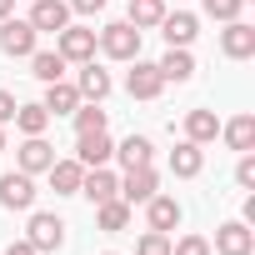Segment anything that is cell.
I'll return each instance as SVG.
<instances>
[{
	"instance_id": "6da1fadb",
	"label": "cell",
	"mask_w": 255,
	"mask_h": 255,
	"mask_svg": "<svg viewBox=\"0 0 255 255\" xmlns=\"http://www.w3.org/2000/svg\"><path fill=\"white\" fill-rule=\"evenodd\" d=\"M95 45H100V55H110V60H135V55H140V30H135L130 20H110L105 30H95Z\"/></svg>"
},
{
	"instance_id": "7a4b0ae2",
	"label": "cell",
	"mask_w": 255,
	"mask_h": 255,
	"mask_svg": "<svg viewBox=\"0 0 255 255\" xmlns=\"http://www.w3.org/2000/svg\"><path fill=\"white\" fill-rule=\"evenodd\" d=\"M35 40H40V30L30 25V20H0V50L5 55H15V60H30L35 55Z\"/></svg>"
},
{
	"instance_id": "3957f363",
	"label": "cell",
	"mask_w": 255,
	"mask_h": 255,
	"mask_svg": "<svg viewBox=\"0 0 255 255\" xmlns=\"http://www.w3.org/2000/svg\"><path fill=\"white\" fill-rule=\"evenodd\" d=\"M55 50L65 55V65L70 60L85 65V60H95V30L90 25H65V30H55Z\"/></svg>"
},
{
	"instance_id": "277c9868",
	"label": "cell",
	"mask_w": 255,
	"mask_h": 255,
	"mask_svg": "<svg viewBox=\"0 0 255 255\" xmlns=\"http://www.w3.org/2000/svg\"><path fill=\"white\" fill-rule=\"evenodd\" d=\"M40 255H50V250H60L65 245V220L60 215H50V210H35L30 215V235H25Z\"/></svg>"
},
{
	"instance_id": "5b68a950",
	"label": "cell",
	"mask_w": 255,
	"mask_h": 255,
	"mask_svg": "<svg viewBox=\"0 0 255 255\" xmlns=\"http://www.w3.org/2000/svg\"><path fill=\"white\" fill-rule=\"evenodd\" d=\"M155 190H160V175H155L150 165H135V170H125V180H120V190H115V195L135 210V205H145Z\"/></svg>"
},
{
	"instance_id": "8992f818",
	"label": "cell",
	"mask_w": 255,
	"mask_h": 255,
	"mask_svg": "<svg viewBox=\"0 0 255 255\" xmlns=\"http://www.w3.org/2000/svg\"><path fill=\"white\" fill-rule=\"evenodd\" d=\"M0 205H5V210H30L35 205V175L5 170V175H0Z\"/></svg>"
},
{
	"instance_id": "52a82bcc",
	"label": "cell",
	"mask_w": 255,
	"mask_h": 255,
	"mask_svg": "<svg viewBox=\"0 0 255 255\" xmlns=\"http://www.w3.org/2000/svg\"><path fill=\"white\" fill-rule=\"evenodd\" d=\"M215 255H255V230L245 225V220H225L220 230H215V245H210Z\"/></svg>"
},
{
	"instance_id": "ba28073f",
	"label": "cell",
	"mask_w": 255,
	"mask_h": 255,
	"mask_svg": "<svg viewBox=\"0 0 255 255\" xmlns=\"http://www.w3.org/2000/svg\"><path fill=\"white\" fill-rule=\"evenodd\" d=\"M125 90H130L135 100H155L160 90H165V80H160V65H150V60H130V75H125Z\"/></svg>"
},
{
	"instance_id": "9c48e42d",
	"label": "cell",
	"mask_w": 255,
	"mask_h": 255,
	"mask_svg": "<svg viewBox=\"0 0 255 255\" xmlns=\"http://www.w3.org/2000/svg\"><path fill=\"white\" fill-rule=\"evenodd\" d=\"M75 160H80L85 170H95V165H110V160H115V145H110V135H105V130L75 135Z\"/></svg>"
},
{
	"instance_id": "30bf717a",
	"label": "cell",
	"mask_w": 255,
	"mask_h": 255,
	"mask_svg": "<svg viewBox=\"0 0 255 255\" xmlns=\"http://www.w3.org/2000/svg\"><path fill=\"white\" fill-rule=\"evenodd\" d=\"M15 165H20L25 175H45V170L55 165V145H50L45 135H25V145H20Z\"/></svg>"
},
{
	"instance_id": "8fae6325",
	"label": "cell",
	"mask_w": 255,
	"mask_h": 255,
	"mask_svg": "<svg viewBox=\"0 0 255 255\" xmlns=\"http://www.w3.org/2000/svg\"><path fill=\"white\" fill-rule=\"evenodd\" d=\"M220 50H225L230 60H250V55H255V25H245V20H225V30H220Z\"/></svg>"
},
{
	"instance_id": "7c38bea8",
	"label": "cell",
	"mask_w": 255,
	"mask_h": 255,
	"mask_svg": "<svg viewBox=\"0 0 255 255\" xmlns=\"http://www.w3.org/2000/svg\"><path fill=\"white\" fill-rule=\"evenodd\" d=\"M155 30H160V35H165V45H190V40H195V35H200V20H195V15H190V10H175V15H170V10H165V15H160V25H155Z\"/></svg>"
},
{
	"instance_id": "4fadbf2b",
	"label": "cell",
	"mask_w": 255,
	"mask_h": 255,
	"mask_svg": "<svg viewBox=\"0 0 255 255\" xmlns=\"http://www.w3.org/2000/svg\"><path fill=\"white\" fill-rule=\"evenodd\" d=\"M115 190H120V180H115V170H110V165H95V170H85V175H80V195H85L90 205L115 200Z\"/></svg>"
},
{
	"instance_id": "5bb4252c",
	"label": "cell",
	"mask_w": 255,
	"mask_h": 255,
	"mask_svg": "<svg viewBox=\"0 0 255 255\" xmlns=\"http://www.w3.org/2000/svg\"><path fill=\"white\" fill-rule=\"evenodd\" d=\"M180 215H185V210H180L175 195H160V190H155V195L145 200V220H150V230H165V235H170V230L180 225Z\"/></svg>"
},
{
	"instance_id": "9a60e30c",
	"label": "cell",
	"mask_w": 255,
	"mask_h": 255,
	"mask_svg": "<svg viewBox=\"0 0 255 255\" xmlns=\"http://www.w3.org/2000/svg\"><path fill=\"white\" fill-rule=\"evenodd\" d=\"M30 25L35 30H65L70 25V5L65 0H30Z\"/></svg>"
},
{
	"instance_id": "2e32d148",
	"label": "cell",
	"mask_w": 255,
	"mask_h": 255,
	"mask_svg": "<svg viewBox=\"0 0 255 255\" xmlns=\"http://www.w3.org/2000/svg\"><path fill=\"white\" fill-rule=\"evenodd\" d=\"M190 75H195V55H190V45H170V50H165V60H160V80L185 85Z\"/></svg>"
},
{
	"instance_id": "e0dca14e",
	"label": "cell",
	"mask_w": 255,
	"mask_h": 255,
	"mask_svg": "<svg viewBox=\"0 0 255 255\" xmlns=\"http://www.w3.org/2000/svg\"><path fill=\"white\" fill-rule=\"evenodd\" d=\"M200 165H205V145H195V140H180V145L170 150V170H175L180 180H195V175H200Z\"/></svg>"
},
{
	"instance_id": "ac0fdd59",
	"label": "cell",
	"mask_w": 255,
	"mask_h": 255,
	"mask_svg": "<svg viewBox=\"0 0 255 255\" xmlns=\"http://www.w3.org/2000/svg\"><path fill=\"white\" fill-rule=\"evenodd\" d=\"M75 90H80V100H105V95H110V75H105L95 60H85L80 75H75Z\"/></svg>"
},
{
	"instance_id": "d6986e66",
	"label": "cell",
	"mask_w": 255,
	"mask_h": 255,
	"mask_svg": "<svg viewBox=\"0 0 255 255\" xmlns=\"http://www.w3.org/2000/svg\"><path fill=\"white\" fill-rule=\"evenodd\" d=\"M50 115H70L75 105H80V90H75V80H50L45 85V100H40Z\"/></svg>"
},
{
	"instance_id": "ffe728a7",
	"label": "cell",
	"mask_w": 255,
	"mask_h": 255,
	"mask_svg": "<svg viewBox=\"0 0 255 255\" xmlns=\"http://www.w3.org/2000/svg\"><path fill=\"white\" fill-rule=\"evenodd\" d=\"M45 175H50L55 195H80V175H85V165H80V160H55Z\"/></svg>"
},
{
	"instance_id": "44dd1931",
	"label": "cell",
	"mask_w": 255,
	"mask_h": 255,
	"mask_svg": "<svg viewBox=\"0 0 255 255\" xmlns=\"http://www.w3.org/2000/svg\"><path fill=\"white\" fill-rule=\"evenodd\" d=\"M220 135V120H215V110H190L185 115V140H195V145H210Z\"/></svg>"
},
{
	"instance_id": "7402d4cb",
	"label": "cell",
	"mask_w": 255,
	"mask_h": 255,
	"mask_svg": "<svg viewBox=\"0 0 255 255\" xmlns=\"http://www.w3.org/2000/svg\"><path fill=\"white\" fill-rule=\"evenodd\" d=\"M150 155H155V145H150L145 135H125V140L115 145V160H120L125 170H135V165H150Z\"/></svg>"
},
{
	"instance_id": "603a6c76",
	"label": "cell",
	"mask_w": 255,
	"mask_h": 255,
	"mask_svg": "<svg viewBox=\"0 0 255 255\" xmlns=\"http://www.w3.org/2000/svg\"><path fill=\"white\" fill-rule=\"evenodd\" d=\"M30 75H35L40 85L65 80V55H60V50H35V55H30Z\"/></svg>"
},
{
	"instance_id": "cb8c5ba5",
	"label": "cell",
	"mask_w": 255,
	"mask_h": 255,
	"mask_svg": "<svg viewBox=\"0 0 255 255\" xmlns=\"http://www.w3.org/2000/svg\"><path fill=\"white\" fill-rule=\"evenodd\" d=\"M220 135L230 150H255V115H235L230 125H220Z\"/></svg>"
},
{
	"instance_id": "d4e9b609",
	"label": "cell",
	"mask_w": 255,
	"mask_h": 255,
	"mask_svg": "<svg viewBox=\"0 0 255 255\" xmlns=\"http://www.w3.org/2000/svg\"><path fill=\"white\" fill-rule=\"evenodd\" d=\"M70 120H75V135H90V130H105V125H110V115L100 110V100H80L70 110Z\"/></svg>"
},
{
	"instance_id": "484cf974",
	"label": "cell",
	"mask_w": 255,
	"mask_h": 255,
	"mask_svg": "<svg viewBox=\"0 0 255 255\" xmlns=\"http://www.w3.org/2000/svg\"><path fill=\"white\" fill-rule=\"evenodd\" d=\"M95 225H100V230H110V235H115V230H125V225H130V205H125L120 195H115V200H100V205H95Z\"/></svg>"
},
{
	"instance_id": "4316f807",
	"label": "cell",
	"mask_w": 255,
	"mask_h": 255,
	"mask_svg": "<svg viewBox=\"0 0 255 255\" xmlns=\"http://www.w3.org/2000/svg\"><path fill=\"white\" fill-rule=\"evenodd\" d=\"M160 15H165V0H130V15H125V20H130V25L145 35V30L160 25Z\"/></svg>"
},
{
	"instance_id": "83f0119b",
	"label": "cell",
	"mask_w": 255,
	"mask_h": 255,
	"mask_svg": "<svg viewBox=\"0 0 255 255\" xmlns=\"http://www.w3.org/2000/svg\"><path fill=\"white\" fill-rule=\"evenodd\" d=\"M15 130L20 135H45V125H50V110L45 105H15Z\"/></svg>"
},
{
	"instance_id": "f1b7e54d",
	"label": "cell",
	"mask_w": 255,
	"mask_h": 255,
	"mask_svg": "<svg viewBox=\"0 0 255 255\" xmlns=\"http://www.w3.org/2000/svg\"><path fill=\"white\" fill-rule=\"evenodd\" d=\"M135 255H170V235L165 230H145L135 240Z\"/></svg>"
},
{
	"instance_id": "f546056e",
	"label": "cell",
	"mask_w": 255,
	"mask_h": 255,
	"mask_svg": "<svg viewBox=\"0 0 255 255\" xmlns=\"http://www.w3.org/2000/svg\"><path fill=\"white\" fill-rule=\"evenodd\" d=\"M240 5H245V0H200V10L210 20H240Z\"/></svg>"
},
{
	"instance_id": "4dcf8cb0",
	"label": "cell",
	"mask_w": 255,
	"mask_h": 255,
	"mask_svg": "<svg viewBox=\"0 0 255 255\" xmlns=\"http://www.w3.org/2000/svg\"><path fill=\"white\" fill-rule=\"evenodd\" d=\"M235 185H240V190H255V150H240V165H235Z\"/></svg>"
},
{
	"instance_id": "1f68e13d",
	"label": "cell",
	"mask_w": 255,
	"mask_h": 255,
	"mask_svg": "<svg viewBox=\"0 0 255 255\" xmlns=\"http://www.w3.org/2000/svg\"><path fill=\"white\" fill-rule=\"evenodd\" d=\"M170 255H210V240H205V235H180V240L170 245Z\"/></svg>"
},
{
	"instance_id": "d6a6232c",
	"label": "cell",
	"mask_w": 255,
	"mask_h": 255,
	"mask_svg": "<svg viewBox=\"0 0 255 255\" xmlns=\"http://www.w3.org/2000/svg\"><path fill=\"white\" fill-rule=\"evenodd\" d=\"M10 120H15V95L0 90V125H10Z\"/></svg>"
},
{
	"instance_id": "836d02e7",
	"label": "cell",
	"mask_w": 255,
	"mask_h": 255,
	"mask_svg": "<svg viewBox=\"0 0 255 255\" xmlns=\"http://www.w3.org/2000/svg\"><path fill=\"white\" fill-rule=\"evenodd\" d=\"M70 10H80V15H95V10H105V0H65Z\"/></svg>"
},
{
	"instance_id": "e575fe53",
	"label": "cell",
	"mask_w": 255,
	"mask_h": 255,
	"mask_svg": "<svg viewBox=\"0 0 255 255\" xmlns=\"http://www.w3.org/2000/svg\"><path fill=\"white\" fill-rule=\"evenodd\" d=\"M5 255H40V250H35L30 240H10V245H5Z\"/></svg>"
},
{
	"instance_id": "d590c367",
	"label": "cell",
	"mask_w": 255,
	"mask_h": 255,
	"mask_svg": "<svg viewBox=\"0 0 255 255\" xmlns=\"http://www.w3.org/2000/svg\"><path fill=\"white\" fill-rule=\"evenodd\" d=\"M10 5H15V0H0V20H5V15H10Z\"/></svg>"
},
{
	"instance_id": "8d00e7d4",
	"label": "cell",
	"mask_w": 255,
	"mask_h": 255,
	"mask_svg": "<svg viewBox=\"0 0 255 255\" xmlns=\"http://www.w3.org/2000/svg\"><path fill=\"white\" fill-rule=\"evenodd\" d=\"M0 150H5V125H0Z\"/></svg>"
},
{
	"instance_id": "74e56055",
	"label": "cell",
	"mask_w": 255,
	"mask_h": 255,
	"mask_svg": "<svg viewBox=\"0 0 255 255\" xmlns=\"http://www.w3.org/2000/svg\"><path fill=\"white\" fill-rule=\"evenodd\" d=\"M165 5H170V0H165ZM175 5H185V0H175Z\"/></svg>"
},
{
	"instance_id": "f35d334b",
	"label": "cell",
	"mask_w": 255,
	"mask_h": 255,
	"mask_svg": "<svg viewBox=\"0 0 255 255\" xmlns=\"http://www.w3.org/2000/svg\"><path fill=\"white\" fill-rule=\"evenodd\" d=\"M105 255H115V250H105Z\"/></svg>"
}]
</instances>
